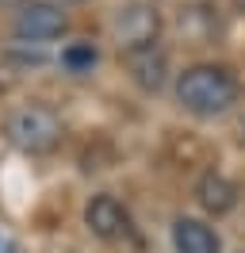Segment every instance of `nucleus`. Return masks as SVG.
<instances>
[{
  "label": "nucleus",
  "mask_w": 245,
  "mask_h": 253,
  "mask_svg": "<svg viewBox=\"0 0 245 253\" xmlns=\"http://www.w3.org/2000/svg\"><path fill=\"white\" fill-rule=\"evenodd\" d=\"M238 100H242V84L234 77V69H226V65L199 62L188 65L176 77V104L188 115L214 119V115H226Z\"/></svg>",
  "instance_id": "f257e3e1"
},
{
  "label": "nucleus",
  "mask_w": 245,
  "mask_h": 253,
  "mask_svg": "<svg viewBox=\"0 0 245 253\" xmlns=\"http://www.w3.org/2000/svg\"><path fill=\"white\" fill-rule=\"evenodd\" d=\"M15 4H27V0H0V8H15Z\"/></svg>",
  "instance_id": "9d476101"
},
{
  "label": "nucleus",
  "mask_w": 245,
  "mask_h": 253,
  "mask_svg": "<svg viewBox=\"0 0 245 253\" xmlns=\"http://www.w3.org/2000/svg\"><path fill=\"white\" fill-rule=\"evenodd\" d=\"M242 253H245V250H242Z\"/></svg>",
  "instance_id": "f8f14e48"
},
{
  "label": "nucleus",
  "mask_w": 245,
  "mask_h": 253,
  "mask_svg": "<svg viewBox=\"0 0 245 253\" xmlns=\"http://www.w3.org/2000/svg\"><path fill=\"white\" fill-rule=\"evenodd\" d=\"M54 4H77V0H54Z\"/></svg>",
  "instance_id": "9b49d317"
},
{
  "label": "nucleus",
  "mask_w": 245,
  "mask_h": 253,
  "mask_svg": "<svg viewBox=\"0 0 245 253\" xmlns=\"http://www.w3.org/2000/svg\"><path fill=\"white\" fill-rule=\"evenodd\" d=\"M172 250L176 253H222V238L203 219L180 215V219L172 222Z\"/></svg>",
  "instance_id": "423d86ee"
},
{
  "label": "nucleus",
  "mask_w": 245,
  "mask_h": 253,
  "mask_svg": "<svg viewBox=\"0 0 245 253\" xmlns=\"http://www.w3.org/2000/svg\"><path fill=\"white\" fill-rule=\"evenodd\" d=\"M96 62H100V50L92 42H69L61 50V69H69V73H92Z\"/></svg>",
  "instance_id": "1a4fd4ad"
},
{
  "label": "nucleus",
  "mask_w": 245,
  "mask_h": 253,
  "mask_svg": "<svg viewBox=\"0 0 245 253\" xmlns=\"http://www.w3.org/2000/svg\"><path fill=\"white\" fill-rule=\"evenodd\" d=\"M65 31H69V16L54 0H27V4H19V12L12 19V35L19 42H35V46L54 42Z\"/></svg>",
  "instance_id": "20e7f679"
},
{
  "label": "nucleus",
  "mask_w": 245,
  "mask_h": 253,
  "mask_svg": "<svg viewBox=\"0 0 245 253\" xmlns=\"http://www.w3.org/2000/svg\"><path fill=\"white\" fill-rule=\"evenodd\" d=\"M196 200H199L203 211H211V215H226V211L238 207V184H234L230 176H222L218 169H211V173L199 176Z\"/></svg>",
  "instance_id": "6e6552de"
},
{
  "label": "nucleus",
  "mask_w": 245,
  "mask_h": 253,
  "mask_svg": "<svg viewBox=\"0 0 245 253\" xmlns=\"http://www.w3.org/2000/svg\"><path fill=\"white\" fill-rule=\"evenodd\" d=\"M111 35L119 42L122 54H134V50H146V46H157L161 39V12L146 4V0H134L115 12L111 19Z\"/></svg>",
  "instance_id": "7ed1b4c3"
},
{
  "label": "nucleus",
  "mask_w": 245,
  "mask_h": 253,
  "mask_svg": "<svg viewBox=\"0 0 245 253\" xmlns=\"http://www.w3.org/2000/svg\"><path fill=\"white\" fill-rule=\"evenodd\" d=\"M4 130H8L12 146H19L23 154H50L61 142V119H58V111L46 108V104L12 108L8 119H4Z\"/></svg>",
  "instance_id": "f03ea898"
},
{
  "label": "nucleus",
  "mask_w": 245,
  "mask_h": 253,
  "mask_svg": "<svg viewBox=\"0 0 245 253\" xmlns=\"http://www.w3.org/2000/svg\"><path fill=\"white\" fill-rule=\"evenodd\" d=\"M84 226H88L96 238H104V242H119V238L130 230V215H126V207H122L111 192H100V196H92L88 207H84Z\"/></svg>",
  "instance_id": "39448f33"
},
{
  "label": "nucleus",
  "mask_w": 245,
  "mask_h": 253,
  "mask_svg": "<svg viewBox=\"0 0 245 253\" xmlns=\"http://www.w3.org/2000/svg\"><path fill=\"white\" fill-rule=\"evenodd\" d=\"M126 69H130L134 84L146 88V92H161L165 81H168V58L161 46H146V50L126 54Z\"/></svg>",
  "instance_id": "0eeeda50"
}]
</instances>
